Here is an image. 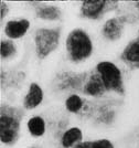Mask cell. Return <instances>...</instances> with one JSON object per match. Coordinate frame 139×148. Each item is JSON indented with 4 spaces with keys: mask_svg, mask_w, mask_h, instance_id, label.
<instances>
[{
    "mask_svg": "<svg viewBox=\"0 0 139 148\" xmlns=\"http://www.w3.org/2000/svg\"><path fill=\"white\" fill-rule=\"evenodd\" d=\"M24 110L11 104H2L0 108V143L1 147H13L21 137Z\"/></svg>",
    "mask_w": 139,
    "mask_h": 148,
    "instance_id": "cell-2",
    "label": "cell"
},
{
    "mask_svg": "<svg viewBox=\"0 0 139 148\" xmlns=\"http://www.w3.org/2000/svg\"><path fill=\"white\" fill-rule=\"evenodd\" d=\"M63 40L60 25H40L32 32V45L36 58L40 61L49 59L60 49Z\"/></svg>",
    "mask_w": 139,
    "mask_h": 148,
    "instance_id": "cell-3",
    "label": "cell"
},
{
    "mask_svg": "<svg viewBox=\"0 0 139 148\" xmlns=\"http://www.w3.org/2000/svg\"><path fill=\"white\" fill-rule=\"evenodd\" d=\"M19 56V48L16 41L9 40L7 38H1L0 40V59L2 63L12 62Z\"/></svg>",
    "mask_w": 139,
    "mask_h": 148,
    "instance_id": "cell-16",
    "label": "cell"
},
{
    "mask_svg": "<svg viewBox=\"0 0 139 148\" xmlns=\"http://www.w3.org/2000/svg\"><path fill=\"white\" fill-rule=\"evenodd\" d=\"M75 148H94V144H93V139H85L84 142L79 144Z\"/></svg>",
    "mask_w": 139,
    "mask_h": 148,
    "instance_id": "cell-19",
    "label": "cell"
},
{
    "mask_svg": "<svg viewBox=\"0 0 139 148\" xmlns=\"http://www.w3.org/2000/svg\"><path fill=\"white\" fill-rule=\"evenodd\" d=\"M94 148H116L115 144L107 137H97L93 139Z\"/></svg>",
    "mask_w": 139,
    "mask_h": 148,
    "instance_id": "cell-17",
    "label": "cell"
},
{
    "mask_svg": "<svg viewBox=\"0 0 139 148\" xmlns=\"http://www.w3.org/2000/svg\"><path fill=\"white\" fill-rule=\"evenodd\" d=\"M93 70L102 79L108 94L123 96L126 93L125 74L118 63L108 59L99 60L95 63Z\"/></svg>",
    "mask_w": 139,
    "mask_h": 148,
    "instance_id": "cell-4",
    "label": "cell"
},
{
    "mask_svg": "<svg viewBox=\"0 0 139 148\" xmlns=\"http://www.w3.org/2000/svg\"><path fill=\"white\" fill-rule=\"evenodd\" d=\"M84 140L83 128L77 125H70L61 133L58 138V144L60 148H75Z\"/></svg>",
    "mask_w": 139,
    "mask_h": 148,
    "instance_id": "cell-14",
    "label": "cell"
},
{
    "mask_svg": "<svg viewBox=\"0 0 139 148\" xmlns=\"http://www.w3.org/2000/svg\"><path fill=\"white\" fill-rule=\"evenodd\" d=\"M10 5L8 1H5V0H1L0 1V20H1V25H3L8 20V16H9V12H10Z\"/></svg>",
    "mask_w": 139,
    "mask_h": 148,
    "instance_id": "cell-18",
    "label": "cell"
},
{
    "mask_svg": "<svg viewBox=\"0 0 139 148\" xmlns=\"http://www.w3.org/2000/svg\"><path fill=\"white\" fill-rule=\"evenodd\" d=\"M63 49L66 61L74 66H79L93 59L96 44L90 31L83 27H75L66 32Z\"/></svg>",
    "mask_w": 139,
    "mask_h": 148,
    "instance_id": "cell-1",
    "label": "cell"
},
{
    "mask_svg": "<svg viewBox=\"0 0 139 148\" xmlns=\"http://www.w3.org/2000/svg\"><path fill=\"white\" fill-rule=\"evenodd\" d=\"M81 94L85 96L86 99H101L105 97L108 94V92L104 85L102 79L99 77V75L94 70H92V71H90L88 77L85 82V84L83 85Z\"/></svg>",
    "mask_w": 139,
    "mask_h": 148,
    "instance_id": "cell-11",
    "label": "cell"
},
{
    "mask_svg": "<svg viewBox=\"0 0 139 148\" xmlns=\"http://www.w3.org/2000/svg\"><path fill=\"white\" fill-rule=\"evenodd\" d=\"M1 148H5V147H1Z\"/></svg>",
    "mask_w": 139,
    "mask_h": 148,
    "instance_id": "cell-22",
    "label": "cell"
},
{
    "mask_svg": "<svg viewBox=\"0 0 139 148\" xmlns=\"http://www.w3.org/2000/svg\"><path fill=\"white\" fill-rule=\"evenodd\" d=\"M118 58L129 70H139V38L135 37L128 40L121 50Z\"/></svg>",
    "mask_w": 139,
    "mask_h": 148,
    "instance_id": "cell-12",
    "label": "cell"
},
{
    "mask_svg": "<svg viewBox=\"0 0 139 148\" xmlns=\"http://www.w3.org/2000/svg\"><path fill=\"white\" fill-rule=\"evenodd\" d=\"M44 99L45 93L43 86L39 82L32 81L25 88L21 101V107L24 110V112H33L43 104Z\"/></svg>",
    "mask_w": 139,
    "mask_h": 148,
    "instance_id": "cell-10",
    "label": "cell"
},
{
    "mask_svg": "<svg viewBox=\"0 0 139 148\" xmlns=\"http://www.w3.org/2000/svg\"><path fill=\"white\" fill-rule=\"evenodd\" d=\"M2 27L3 38L12 41H19L28 36L32 29V21L25 17H16L9 18Z\"/></svg>",
    "mask_w": 139,
    "mask_h": 148,
    "instance_id": "cell-9",
    "label": "cell"
},
{
    "mask_svg": "<svg viewBox=\"0 0 139 148\" xmlns=\"http://www.w3.org/2000/svg\"><path fill=\"white\" fill-rule=\"evenodd\" d=\"M27 134L33 139H42L48 134L49 123L47 118L41 114L30 115L24 122Z\"/></svg>",
    "mask_w": 139,
    "mask_h": 148,
    "instance_id": "cell-13",
    "label": "cell"
},
{
    "mask_svg": "<svg viewBox=\"0 0 139 148\" xmlns=\"http://www.w3.org/2000/svg\"><path fill=\"white\" fill-rule=\"evenodd\" d=\"M25 148H39V147H36V146H29V147H25Z\"/></svg>",
    "mask_w": 139,
    "mask_h": 148,
    "instance_id": "cell-21",
    "label": "cell"
},
{
    "mask_svg": "<svg viewBox=\"0 0 139 148\" xmlns=\"http://www.w3.org/2000/svg\"><path fill=\"white\" fill-rule=\"evenodd\" d=\"M63 107L70 115L85 114L88 107V101L81 93H68L63 102Z\"/></svg>",
    "mask_w": 139,
    "mask_h": 148,
    "instance_id": "cell-15",
    "label": "cell"
},
{
    "mask_svg": "<svg viewBox=\"0 0 139 148\" xmlns=\"http://www.w3.org/2000/svg\"><path fill=\"white\" fill-rule=\"evenodd\" d=\"M121 5V1L113 0H84L79 2V17L91 22L103 21L107 18V14L113 16L114 12H117Z\"/></svg>",
    "mask_w": 139,
    "mask_h": 148,
    "instance_id": "cell-5",
    "label": "cell"
},
{
    "mask_svg": "<svg viewBox=\"0 0 139 148\" xmlns=\"http://www.w3.org/2000/svg\"><path fill=\"white\" fill-rule=\"evenodd\" d=\"M136 33H137V36H136V37L139 38V23H138V25H137V29H136Z\"/></svg>",
    "mask_w": 139,
    "mask_h": 148,
    "instance_id": "cell-20",
    "label": "cell"
},
{
    "mask_svg": "<svg viewBox=\"0 0 139 148\" xmlns=\"http://www.w3.org/2000/svg\"><path fill=\"white\" fill-rule=\"evenodd\" d=\"M126 18L123 14H113L104 19L99 27V36L107 43H118L124 39L127 29Z\"/></svg>",
    "mask_w": 139,
    "mask_h": 148,
    "instance_id": "cell-6",
    "label": "cell"
},
{
    "mask_svg": "<svg viewBox=\"0 0 139 148\" xmlns=\"http://www.w3.org/2000/svg\"><path fill=\"white\" fill-rule=\"evenodd\" d=\"M32 7L36 20L49 25H55L63 19L62 7L54 2H44V1H33L29 2Z\"/></svg>",
    "mask_w": 139,
    "mask_h": 148,
    "instance_id": "cell-8",
    "label": "cell"
},
{
    "mask_svg": "<svg viewBox=\"0 0 139 148\" xmlns=\"http://www.w3.org/2000/svg\"><path fill=\"white\" fill-rule=\"evenodd\" d=\"M88 74L90 71H61L54 77V86L61 92L81 93Z\"/></svg>",
    "mask_w": 139,
    "mask_h": 148,
    "instance_id": "cell-7",
    "label": "cell"
}]
</instances>
